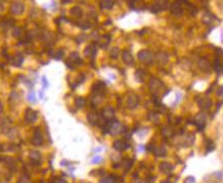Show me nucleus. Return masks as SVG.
<instances>
[{
	"label": "nucleus",
	"mask_w": 223,
	"mask_h": 183,
	"mask_svg": "<svg viewBox=\"0 0 223 183\" xmlns=\"http://www.w3.org/2000/svg\"><path fill=\"white\" fill-rule=\"evenodd\" d=\"M62 56H63V53H62L61 51H58L57 54L54 55V57H55V59H58V60H59V59L62 58Z\"/></svg>",
	"instance_id": "38"
},
{
	"label": "nucleus",
	"mask_w": 223,
	"mask_h": 183,
	"mask_svg": "<svg viewBox=\"0 0 223 183\" xmlns=\"http://www.w3.org/2000/svg\"><path fill=\"white\" fill-rule=\"evenodd\" d=\"M168 0H155L154 6H152V12H158L163 10L167 6Z\"/></svg>",
	"instance_id": "7"
},
{
	"label": "nucleus",
	"mask_w": 223,
	"mask_h": 183,
	"mask_svg": "<svg viewBox=\"0 0 223 183\" xmlns=\"http://www.w3.org/2000/svg\"><path fill=\"white\" fill-rule=\"evenodd\" d=\"M38 118V113L34 111V110L32 109H26V113H25V119L26 122L29 123H32V122H35L37 120Z\"/></svg>",
	"instance_id": "6"
},
{
	"label": "nucleus",
	"mask_w": 223,
	"mask_h": 183,
	"mask_svg": "<svg viewBox=\"0 0 223 183\" xmlns=\"http://www.w3.org/2000/svg\"><path fill=\"white\" fill-rule=\"evenodd\" d=\"M113 182H114V180H113V177H111V176L103 178L101 179V181H100V183H113Z\"/></svg>",
	"instance_id": "34"
},
{
	"label": "nucleus",
	"mask_w": 223,
	"mask_h": 183,
	"mask_svg": "<svg viewBox=\"0 0 223 183\" xmlns=\"http://www.w3.org/2000/svg\"><path fill=\"white\" fill-rule=\"evenodd\" d=\"M118 55H119V49H118L117 47L112 48L111 52H110V56H111V57H112V58H117Z\"/></svg>",
	"instance_id": "31"
},
{
	"label": "nucleus",
	"mask_w": 223,
	"mask_h": 183,
	"mask_svg": "<svg viewBox=\"0 0 223 183\" xmlns=\"http://www.w3.org/2000/svg\"><path fill=\"white\" fill-rule=\"evenodd\" d=\"M0 111H1V104H0Z\"/></svg>",
	"instance_id": "46"
},
{
	"label": "nucleus",
	"mask_w": 223,
	"mask_h": 183,
	"mask_svg": "<svg viewBox=\"0 0 223 183\" xmlns=\"http://www.w3.org/2000/svg\"><path fill=\"white\" fill-rule=\"evenodd\" d=\"M138 183H146V182H138Z\"/></svg>",
	"instance_id": "47"
},
{
	"label": "nucleus",
	"mask_w": 223,
	"mask_h": 183,
	"mask_svg": "<svg viewBox=\"0 0 223 183\" xmlns=\"http://www.w3.org/2000/svg\"><path fill=\"white\" fill-rule=\"evenodd\" d=\"M159 169H160L161 172L165 173V174H168V173H170L172 170H173L174 167H173V165L169 164L167 162H162L160 166H159Z\"/></svg>",
	"instance_id": "13"
},
{
	"label": "nucleus",
	"mask_w": 223,
	"mask_h": 183,
	"mask_svg": "<svg viewBox=\"0 0 223 183\" xmlns=\"http://www.w3.org/2000/svg\"><path fill=\"white\" fill-rule=\"evenodd\" d=\"M162 86L163 85H162L161 81L158 78H151L149 82V89L152 93H157Z\"/></svg>",
	"instance_id": "5"
},
{
	"label": "nucleus",
	"mask_w": 223,
	"mask_h": 183,
	"mask_svg": "<svg viewBox=\"0 0 223 183\" xmlns=\"http://www.w3.org/2000/svg\"><path fill=\"white\" fill-rule=\"evenodd\" d=\"M122 60L128 65H132L134 64V58H132V54L128 51H124L122 52Z\"/></svg>",
	"instance_id": "14"
},
{
	"label": "nucleus",
	"mask_w": 223,
	"mask_h": 183,
	"mask_svg": "<svg viewBox=\"0 0 223 183\" xmlns=\"http://www.w3.org/2000/svg\"><path fill=\"white\" fill-rule=\"evenodd\" d=\"M182 4L180 2V0H178V1H175L171 4L170 6V11L171 13H173V14L177 15V14H181L182 13Z\"/></svg>",
	"instance_id": "8"
},
{
	"label": "nucleus",
	"mask_w": 223,
	"mask_h": 183,
	"mask_svg": "<svg viewBox=\"0 0 223 183\" xmlns=\"http://www.w3.org/2000/svg\"><path fill=\"white\" fill-rule=\"evenodd\" d=\"M55 183H67V181L64 180L63 178H57L55 180Z\"/></svg>",
	"instance_id": "41"
},
{
	"label": "nucleus",
	"mask_w": 223,
	"mask_h": 183,
	"mask_svg": "<svg viewBox=\"0 0 223 183\" xmlns=\"http://www.w3.org/2000/svg\"><path fill=\"white\" fill-rule=\"evenodd\" d=\"M69 1H71V0H62V2H63V3H68Z\"/></svg>",
	"instance_id": "43"
},
{
	"label": "nucleus",
	"mask_w": 223,
	"mask_h": 183,
	"mask_svg": "<svg viewBox=\"0 0 223 183\" xmlns=\"http://www.w3.org/2000/svg\"><path fill=\"white\" fill-rule=\"evenodd\" d=\"M222 151H223V149H222Z\"/></svg>",
	"instance_id": "48"
},
{
	"label": "nucleus",
	"mask_w": 223,
	"mask_h": 183,
	"mask_svg": "<svg viewBox=\"0 0 223 183\" xmlns=\"http://www.w3.org/2000/svg\"><path fill=\"white\" fill-rule=\"evenodd\" d=\"M79 26H81V28H82L83 30H87V29H90V28H91V25H90L89 22H84V24H81V25H79Z\"/></svg>",
	"instance_id": "37"
},
{
	"label": "nucleus",
	"mask_w": 223,
	"mask_h": 183,
	"mask_svg": "<svg viewBox=\"0 0 223 183\" xmlns=\"http://www.w3.org/2000/svg\"><path fill=\"white\" fill-rule=\"evenodd\" d=\"M211 105H212L211 100H208V99L202 100L201 103H200V106H201L203 109H209L211 107Z\"/></svg>",
	"instance_id": "24"
},
{
	"label": "nucleus",
	"mask_w": 223,
	"mask_h": 183,
	"mask_svg": "<svg viewBox=\"0 0 223 183\" xmlns=\"http://www.w3.org/2000/svg\"><path fill=\"white\" fill-rule=\"evenodd\" d=\"M2 9H3V5H2V3L0 2V11H2Z\"/></svg>",
	"instance_id": "42"
},
{
	"label": "nucleus",
	"mask_w": 223,
	"mask_h": 183,
	"mask_svg": "<svg viewBox=\"0 0 223 183\" xmlns=\"http://www.w3.org/2000/svg\"><path fill=\"white\" fill-rule=\"evenodd\" d=\"M75 104L78 108H83V107H85V105H86V100L82 97L76 98L75 101Z\"/></svg>",
	"instance_id": "25"
},
{
	"label": "nucleus",
	"mask_w": 223,
	"mask_h": 183,
	"mask_svg": "<svg viewBox=\"0 0 223 183\" xmlns=\"http://www.w3.org/2000/svg\"><path fill=\"white\" fill-rule=\"evenodd\" d=\"M136 81L143 82V81H144V78H145V72L143 70H141V69L136 70Z\"/></svg>",
	"instance_id": "28"
},
{
	"label": "nucleus",
	"mask_w": 223,
	"mask_h": 183,
	"mask_svg": "<svg viewBox=\"0 0 223 183\" xmlns=\"http://www.w3.org/2000/svg\"><path fill=\"white\" fill-rule=\"evenodd\" d=\"M138 58L141 62H144L146 64H149L153 61V55L152 53L148 51V50H142V51L139 52L138 54Z\"/></svg>",
	"instance_id": "1"
},
{
	"label": "nucleus",
	"mask_w": 223,
	"mask_h": 183,
	"mask_svg": "<svg viewBox=\"0 0 223 183\" xmlns=\"http://www.w3.org/2000/svg\"><path fill=\"white\" fill-rule=\"evenodd\" d=\"M162 134H163V136H165V137H169V136H171L173 134V130H172L171 127L167 126V127H164L162 129Z\"/></svg>",
	"instance_id": "26"
},
{
	"label": "nucleus",
	"mask_w": 223,
	"mask_h": 183,
	"mask_svg": "<svg viewBox=\"0 0 223 183\" xmlns=\"http://www.w3.org/2000/svg\"><path fill=\"white\" fill-rule=\"evenodd\" d=\"M24 10H25V5L22 2L15 1V2H13L10 6L11 13H13V14H15V15L22 14V13L24 12Z\"/></svg>",
	"instance_id": "4"
},
{
	"label": "nucleus",
	"mask_w": 223,
	"mask_h": 183,
	"mask_svg": "<svg viewBox=\"0 0 223 183\" xmlns=\"http://www.w3.org/2000/svg\"><path fill=\"white\" fill-rule=\"evenodd\" d=\"M161 183H169V181H167V180H164V181H162Z\"/></svg>",
	"instance_id": "45"
},
{
	"label": "nucleus",
	"mask_w": 223,
	"mask_h": 183,
	"mask_svg": "<svg viewBox=\"0 0 223 183\" xmlns=\"http://www.w3.org/2000/svg\"><path fill=\"white\" fill-rule=\"evenodd\" d=\"M113 5H114L113 0H102L100 2V6H101L102 9H110L113 7Z\"/></svg>",
	"instance_id": "16"
},
{
	"label": "nucleus",
	"mask_w": 223,
	"mask_h": 183,
	"mask_svg": "<svg viewBox=\"0 0 223 183\" xmlns=\"http://www.w3.org/2000/svg\"><path fill=\"white\" fill-rule=\"evenodd\" d=\"M28 100H29V102L33 103V104H35L36 103V96L33 92H30L28 94Z\"/></svg>",
	"instance_id": "33"
},
{
	"label": "nucleus",
	"mask_w": 223,
	"mask_h": 183,
	"mask_svg": "<svg viewBox=\"0 0 223 183\" xmlns=\"http://www.w3.org/2000/svg\"><path fill=\"white\" fill-rule=\"evenodd\" d=\"M113 115H114V110L111 107H107L103 110V117L106 118L107 120H111Z\"/></svg>",
	"instance_id": "15"
},
{
	"label": "nucleus",
	"mask_w": 223,
	"mask_h": 183,
	"mask_svg": "<svg viewBox=\"0 0 223 183\" xmlns=\"http://www.w3.org/2000/svg\"><path fill=\"white\" fill-rule=\"evenodd\" d=\"M188 9H189V11L191 12V14H192V15L197 14L198 9H197V7H196V6L192 5V4H189V5H188Z\"/></svg>",
	"instance_id": "32"
},
{
	"label": "nucleus",
	"mask_w": 223,
	"mask_h": 183,
	"mask_svg": "<svg viewBox=\"0 0 223 183\" xmlns=\"http://www.w3.org/2000/svg\"><path fill=\"white\" fill-rule=\"evenodd\" d=\"M217 95L218 96H223V86H219L218 90H217Z\"/></svg>",
	"instance_id": "40"
},
{
	"label": "nucleus",
	"mask_w": 223,
	"mask_h": 183,
	"mask_svg": "<svg viewBox=\"0 0 223 183\" xmlns=\"http://www.w3.org/2000/svg\"><path fill=\"white\" fill-rule=\"evenodd\" d=\"M140 103V99L139 96L136 94H129L128 99H126V106L129 109H135L136 106L139 105Z\"/></svg>",
	"instance_id": "3"
},
{
	"label": "nucleus",
	"mask_w": 223,
	"mask_h": 183,
	"mask_svg": "<svg viewBox=\"0 0 223 183\" xmlns=\"http://www.w3.org/2000/svg\"><path fill=\"white\" fill-rule=\"evenodd\" d=\"M93 89L96 90V92H100V91H103V90L105 89V84H103V82H96V84L94 85V86H93Z\"/></svg>",
	"instance_id": "29"
},
{
	"label": "nucleus",
	"mask_w": 223,
	"mask_h": 183,
	"mask_svg": "<svg viewBox=\"0 0 223 183\" xmlns=\"http://www.w3.org/2000/svg\"><path fill=\"white\" fill-rule=\"evenodd\" d=\"M102 161H103V159H102V157H100V156H95V157L92 159L93 164H99V163H101Z\"/></svg>",
	"instance_id": "35"
},
{
	"label": "nucleus",
	"mask_w": 223,
	"mask_h": 183,
	"mask_svg": "<svg viewBox=\"0 0 223 183\" xmlns=\"http://www.w3.org/2000/svg\"><path fill=\"white\" fill-rule=\"evenodd\" d=\"M42 82H43V88L44 89H47L49 86L48 81H47V78H46V76H42Z\"/></svg>",
	"instance_id": "36"
},
{
	"label": "nucleus",
	"mask_w": 223,
	"mask_h": 183,
	"mask_svg": "<svg viewBox=\"0 0 223 183\" xmlns=\"http://www.w3.org/2000/svg\"><path fill=\"white\" fill-rule=\"evenodd\" d=\"M71 15L75 16V18H81L83 15V10L81 7H79V6H75V7H72L71 9Z\"/></svg>",
	"instance_id": "19"
},
{
	"label": "nucleus",
	"mask_w": 223,
	"mask_h": 183,
	"mask_svg": "<svg viewBox=\"0 0 223 183\" xmlns=\"http://www.w3.org/2000/svg\"><path fill=\"white\" fill-rule=\"evenodd\" d=\"M30 158H31V160L33 162H39L40 160H41V154L38 152V151H33L30 153Z\"/></svg>",
	"instance_id": "20"
},
{
	"label": "nucleus",
	"mask_w": 223,
	"mask_h": 183,
	"mask_svg": "<svg viewBox=\"0 0 223 183\" xmlns=\"http://www.w3.org/2000/svg\"><path fill=\"white\" fill-rule=\"evenodd\" d=\"M31 141H32V144L34 145H36V146L42 145V144H43V135H42L41 129H40L39 127H37L35 129L34 135H33Z\"/></svg>",
	"instance_id": "2"
},
{
	"label": "nucleus",
	"mask_w": 223,
	"mask_h": 183,
	"mask_svg": "<svg viewBox=\"0 0 223 183\" xmlns=\"http://www.w3.org/2000/svg\"><path fill=\"white\" fill-rule=\"evenodd\" d=\"M4 162L6 163V165H7L8 168L10 169H15V162L13 161L11 158H4Z\"/></svg>",
	"instance_id": "27"
},
{
	"label": "nucleus",
	"mask_w": 223,
	"mask_h": 183,
	"mask_svg": "<svg viewBox=\"0 0 223 183\" xmlns=\"http://www.w3.org/2000/svg\"><path fill=\"white\" fill-rule=\"evenodd\" d=\"M205 121H206V116H205L204 114H199V115H197V117H196V122H197L198 125L204 126Z\"/></svg>",
	"instance_id": "23"
},
{
	"label": "nucleus",
	"mask_w": 223,
	"mask_h": 183,
	"mask_svg": "<svg viewBox=\"0 0 223 183\" xmlns=\"http://www.w3.org/2000/svg\"><path fill=\"white\" fill-rule=\"evenodd\" d=\"M22 62H24V57H22V55L16 54L14 57H13L12 64L14 65V66H21Z\"/></svg>",
	"instance_id": "18"
},
{
	"label": "nucleus",
	"mask_w": 223,
	"mask_h": 183,
	"mask_svg": "<svg viewBox=\"0 0 223 183\" xmlns=\"http://www.w3.org/2000/svg\"><path fill=\"white\" fill-rule=\"evenodd\" d=\"M129 146V145L128 142H125L124 141H121V139H118V141H115L114 144H113V149H115V151H118V152H121V151H124Z\"/></svg>",
	"instance_id": "9"
},
{
	"label": "nucleus",
	"mask_w": 223,
	"mask_h": 183,
	"mask_svg": "<svg viewBox=\"0 0 223 183\" xmlns=\"http://www.w3.org/2000/svg\"><path fill=\"white\" fill-rule=\"evenodd\" d=\"M198 64H199V67L201 68L202 71H204V72L211 71V64H210V62L207 60V59H205V58L200 59L199 62H198Z\"/></svg>",
	"instance_id": "10"
},
{
	"label": "nucleus",
	"mask_w": 223,
	"mask_h": 183,
	"mask_svg": "<svg viewBox=\"0 0 223 183\" xmlns=\"http://www.w3.org/2000/svg\"><path fill=\"white\" fill-rule=\"evenodd\" d=\"M40 98H43V92H40Z\"/></svg>",
	"instance_id": "44"
},
{
	"label": "nucleus",
	"mask_w": 223,
	"mask_h": 183,
	"mask_svg": "<svg viewBox=\"0 0 223 183\" xmlns=\"http://www.w3.org/2000/svg\"><path fill=\"white\" fill-rule=\"evenodd\" d=\"M153 152H154L155 156H157V157H165L166 153H167L164 146H158V148H155Z\"/></svg>",
	"instance_id": "17"
},
{
	"label": "nucleus",
	"mask_w": 223,
	"mask_h": 183,
	"mask_svg": "<svg viewBox=\"0 0 223 183\" xmlns=\"http://www.w3.org/2000/svg\"><path fill=\"white\" fill-rule=\"evenodd\" d=\"M96 52H97V49L94 45H89L87 48H86V52L85 54L87 56H93L96 54Z\"/></svg>",
	"instance_id": "21"
},
{
	"label": "nucleus",
	"mask_w": 223,
	"mask_h": 183,
	"mask_svg": "<svg viewBox=\"0 0 223 183\" xmlns=\"http://www.w3.org/2000/svg\"><path fill=\"white\" fill-rule=\"evenodd\" d=\"M155 60L160 64H164L168 61V55L164 52H158L155 54Z\"/></svg>",
	"instance_id": "12"
},
{
	"label": "nucleus",
	"mask_w": 223,
	"mask_h": 183,
	"mask_svg": "<svg viewBox=\"0 0 223 183\" xmlns=\"http://www.w3.org/2000/svg\"><path fill=\"white\" fill-rule=\"evenodd\" d=\"M202 21L206 25H210L211 22L214 21V16H213L212 14H210V13H206V14L203 16Z\"/></svg>",
	"instance_id": "22"
},
{
	"label": "nucleus",
	"mask_w": 223,
	"mask_h": 183,
	"mask_svg": "<svg viewBox=\"0 0 223 183\" xmlns=\"http://www.w3.org/2000/svg\"><path fill=\"white\" fill-rule=\"evenodd\" d=\"M186 182H188V183H195L196 179L193 177V176H189V177L186 178Z\"/></svg>",
	"instance_id": "39"
},
{
	"label": "nucleus",
	"mask_w": 223,
	"mask_h": 183,
	"mask_svg": "<svg viewBox=\"0 0 223 183\" xmlns=\"http://www.w3.org/2000/svg\"><path fill=\"white\" fill-rule=\"evenodd\" d=\"M12 35L15 37V38H19L22 36V29L19 26H15L12 31Z\"/></svg>",
	"instance_id": "30"
},
{
	"label": "nucleus",
	"mask_w": 223,
	"mask_h": 183,
	"mask_svg": "<svg viewBox=\"0 0 223 183\" xmlns=\"http://www.w3.org/2000/svg\"><path fill=\"white\" fill-rule=\"evenodd\" d=\"M87 118H88V121L90 122V124H92V125H98L99 124L100 116L98 115V113L90 112L87 116Z\"/></svg>",
	"instance_id": "11"
}]
</instances>
